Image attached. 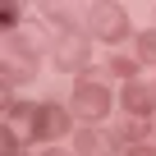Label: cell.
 <instances>
[{
  "label": "cell",
  "mask_w": 156,
  "mask_h": 156,
  "mask_svg": "<svg viewBox=\"0 0 156 156\" xmlns=\"http://www.w3.org/2000/svg\"><path fill=\"white\" fill-rule=\"evenodd\" d=\"M97 28H101L106 37H115V32H119L124 23H119V14H115V9H101V23H97Z\"/></svg>",
  "instance_id": "5"
},
{
  "label": "cell",
  "mask_w": 156,
  "mask_h": 156,
  "mask_svg": "<svg viewBox=\"0 0 156 156\" xmlns=\"http://www.w3.org/2000/svg\"><path fill=\"white\" fill-rule=\"evenodd\" d=\"M78 147H83V156H106V151H110V142H106L101 133H83Z\"/></svg>",
  "instance_id": "4"
},
{
  "label": "cell",
  "mask_w": 156,
  "mask_h": 156,
  "mask_svg": "<svg viewBox=\"0 0 156 156\" xmlns=\"http://www.w3.org/2000/svg\"><path fill=\"white\" fill-rule=\"evenodd\" d=\"M138 46H142V55H147V60H156V32H147Z\"/></svg>",
  "instance_id": "6"
},
{
  "label": "cell",
  "mask_w": 156,
  "mask_h": 156,
  "mask_svg": "<svg viewBox=\"0 0 156 156\" xmlns=\"http://www.w3.org/2000/svg\"><path fill=\"white\" fill-rule=\"evenodd\" d=\"M69 129V115L64 110H55V106H46V110H37V138H55V133H64Z\"/></svg>",
  "instance_id": "1"
},
{
  "label": "cell",
  "mask_w": 156,
  "mask_h": 156,
  "mask_svg": "<svg viewBox=\"0 0 156 156\" xmlns=\"http://www.w3.org/2000/svg\"><path fill=\"white\" fill-rule=\"evenodd\" d=\"M133 156H147V151H133Z\"/></svg>",
  "instance_id": "7"
},
{
  "label": "cell",
  "mask_w": 156,
  "mask_h": 156,
  "mask_svg": "<svg viewBox=\"0 0 156 156\" xmlns=\"http://www.w3.org/2000/svg\"><path fill=\"white\" fill-rule=\"evenodd\" d=\"M124 106H129V110H138V115H147V110H151V92L133 83V87L124 92Z\"/></svg>",
  "instance_id": "3"
},
{
  "label": "cell",
  "mask_w": 156,
  "mask_h": 156,
  "mask_svg": "<svg viewBox=\"0 0 156 156\" xmlns=\"http://www.w3.org/2000/svg\"><path fill=\"white\" fill-rule=\"evenodd\" d=\"M51 156H60V151H51Z\"/></svg>",
  "instance_id": "8"
},
{
  "label": "cell",
  "mask_w": 156,
  "mask_h": 156,
  "mask_svg": "<svg viewBox=\"0 0 156 156\" xmlns=\"http://www.w3.org/2000/svg\"><path fill=\"white\" fill-rule=\"evenodd\" d=\"M78 110H83V115H92V119H97V115L106 110V92H101L97 83H83V87H78Z\"/></svg>",
  "instance_id": "2"
}]
</instances>
